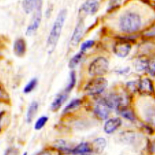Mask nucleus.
<instances>
[{
    "label": "nucleus",
    "instance_id": "f257e3e1",
    "mask_svg": "<svg viewBox=\"0 0 155 155\" xmlns=\"http://www.w3.org/2000/svg\"><path fill=\"white\" fill-rule=\"evenodd\" d=\"M66 16V9L61 10L54 22V24L48 36V41H47V50H48V53H52L55 48L57 41H58L60 35H61Z\"/></svg>",
    "mask_w": 155,
    "mask_h": 155
},
{
    "label": "nucleus",
    "instance_id": "f03ea898",
    "mask_svg": "<svg viewBox=\"0 0 155 155\" xmlns=\"http://www.w3.org/2000/svg\"><path fill=\"white\" fill-rule=\"evenodd\" d=\"M141 26V19L136 12H127L120 17L119 28L125 33H133Z\"/></svg>",
    "mask_w": 155,
    "mask_h": 155
},
{
    "label": "nucleus",
    "instance_id": "7ed1b4c3",
    "mask_svg": "<svg viewBox=\"0 0 155 155\" xmlns=\"http://www.w3.org/2000/svg\"><path fill=\"white\" fill-rule=\"evenodd\" d=\"M109 62L104 57H99L90 65L88 72L91 76L100 77L104 75L108 71Z\"/></svg>",
    "mask_w": 155,
    "mask_h": 155
},
{
    "label": "nucleus",
    "instance_id": "20e7f679",
    "mask_svg": "<svg viewBox=\"0 0 155 155\" xmlns=\"http://www.w3.org/2000/svg\"><path fill=\"white\" fill-rule=\"evenodd\" d=\"M107 86V81L104 77H96L91 80L85 87L84 91L90 95H98L102 93Z\"/></svg>",
    "mask_w": 155,
    "mask_h": 155
},
{
    "label": "nucleus",
    "instance_id": "39448f33",
    "mask_svg": "<svg viewBox=\"0 0 155 155\" xmlns=\"http://www.w3.org/2000/svg\"><path fill=\"white\" fill-rule=\"evenodd\" d=\"M41 5L42 2L41 1H37V6H36V11L35 12L33 18L32 19V21L31 24L28 26V28L26 29V35H31L37 31V30L38 29L40 23H41V17H42V12H41Z\"/></svg>",
    "mask_w": 155,
    "mask_h": 155
},
{
    "label": "nucleus",
    "instance_id": "423d86ee",
    "mask_svg": "<svg viewBox=\"0 0 155 155\" xmlns=\"http://www.w3.org/2000/svg\"><path fill=\"white\" fill-rule=\"evenodd\" d=\"M114 52L119 57H126L131 51V44L126 41H119L114 44Z\"/></svg>",
    "mask_w": 155,
    "mask_h": 155
},
{
    "label": "nucleus",
    "instance_id": "0eeeda50",
    "mask_svg": "<svg viewBox=\"0 0 155 155\" xmlns=\"http://www.w3.org/2000/svg\"><path fill=\"white\" fill-rule=\"evenodd\" d=\"M99 8V3L98 1H86L79 9L80 15H94L98 11Z\"/></svg>",
    "mask_w": 155,
    "mask_h": 155
},
{
    "label": "nucleus",
    "instance_id": "6e6552de",
    "mask_svg": "<svg viewBox=\"0 0 155 155\" xmlns=\"http://www.w3.org/2000/svg\"><path fill=\"white\" fill-rule=\"evenodd\" d=\"M110 107L107 106L104 99L97 102L94 107V113L101 119H106L109 116Z\"/></svg>",
    "mask_w": 155,
    "mask_h": 155
},
{
    "label": "nucleus",
    "instance_id": "1a4fd4ad",
    "mask_svg": "<svg viewBox=\"0 0 155 155\" xmlns=\"http://www.w3.org/2000/svg\"><path fill=\"white\" fill-rule=\"evenodd\" d=\"M84 30V23L83 19H81L77 24V26L74 28V31L72 34V37L71 39V46H76L77 44L79 43L82 36H83V32Z\"/></svg>",
    "mask_w": 155,
    "mask_h": 155
},
{
    "label": "nucleus",
    "instance_id": "9d476101",
    "mask_svg": "<svg viewBox=\"0 0 155 155\" xmlns=\"http://www.w3.org/2000/svg\"><path fill=\"white\" fill-rule=\"evenodd\" d=\"M138 90L142 94H152L154 91V87L151 80L148 78H144L140 80L138 84Z\"/></svg>",
    "mask_w": 155,
    "mask_h": 155
},
{
    "label": "nucleus",
    "instance_id": "9b49d317",
    "mask_svg": "<svg viewBox=\"0 0 155 155\" xmlns=\"http://www.w3.org/2000/svg\"><path fill=\"white\" fill-rule=\"evenodd\" d=\"M122 121L119 118H112L106 122L104 125V130L106 133L111 134L117 130L119 127L121 126Z\"/></svg>",
    "mask_w": 155,
    "mask_h": 155
},
{
    "label": "nucleus",
    "instance_id": "f8f14e48",
    "mask_svg": "<svg viewBox=\"0 0 155 155\" xmlns=\"http://www.w3.org/2000/svg\"><path fill=\"white\" fill-rule=\"evenodd\" d=\"M104 100L110 109H119L123 102V98L121 96L113 94L107 96Z\"/></svg>",
    "mask_w": 155,
    "mask_h": 155
},
{
    "label": "nucleus",
    "instance_id": "ddd939ff",
    "mask_svg": "<svg viewBox=\"0 0 155 155\" xmlns=\"http://www.w3.org/2000/svg\"><path fill=\"white\" fill-rule=\"evenodd\" d=\"M26 51V44L24 39H17L14 43L13 51L17 57H22L24 55Z\"/></svg>",
    "mask_w": 155,
    "mask_h": 155
},
{
    "label": "nucleus",
    "instance_id": "4468645a",
    "mask_svg": "<svg viewBox=\"0 0 155 155\" xmlns=\"http://www.w3.org/2000/svg\"><path fill=\"white\" fill-rule=\"evenodd\" d=\"M92 150L91 146L87 143H81L76 146L71 151L72 153L75 155H83L91 153Z\"/></svg>",
    "mask_w": 155,
    "mask_h": 155
},
{
    "label": "nucleus",
    "instance_id": "2eb2a0df",
    "mask_svg": "<svg viewBox=\"0 0 155 155\" xmlns=\"http://www.w3.org/2000/svg\"><path fill=\"white\" fill-rule=\"evenodd\" d=\"M67 97H68V94L66 92L65 93L59 94L56 97V98L54 99V101H52L51 104V110L52 111L55 112L57 111L61 107L62 105L66 101Z\"/></svg>",
    "mask_w": 155,
    "mask_h": 155
},
{
    "label": "nucleus",
    "instance_id": "dca6fc26",
    "mask_svg": "<svg viewBox=\"0 0 155 155\" xmlns=\"http://www.w3.org/2000/svg\"><path fill=\"white\" fill-rule=\"evenodd\" d=\"M38 103L37 101H32L30 105L26 114V119L28 123H31L33 120L35 116L36 115L37 110H38Z\"/></svg>",
    "mask_w": 155,
    "mask_h": 155
},
{
    "label": "nucleus",
    "instance_id": "f3484780",
    "mask_svg": "<svg viewBox=\"0 0 155 155\" xmlns=\"http://www.w3.org/2000/svg\"><path fill=\"white\" fill-rule=\"evenodd\" d=\"M106 146V141L104 138H98L93 142V148L97 153H101L103 152Z\"/></svg>",
    "mask_w": 155,
    "mask_h": 155
},
{
    "label": "nucleus",
    "instance_id": "a211bd4d",
    "mask_svg": "<svg viewBox=\"0 0 155 155\" xmlns=\"http://www.w3.org/2000/svg\"><path fill=\"white\" fill-rule=\"evenodd\" d=\"M37 4V1H23L22 5H23V8L26 13L28 14L31 12L35 8H36Z\"/></svg>",
    "mask_w": 155,
    "mask_h": 155
},
{
    "label": "nucleus",
    "instance_id": "6ab92c4d",
    "mask_svg": "<svg viewBox=\"0 0 155 155\" xmlns=\"http://www.w3.org/2000/svg\"><path fill=\"white\" fill-rule=\"evenodd\" d=\"M84 55V52H80L79 53L76 54L70 60L69 64H68V66L70 68H74V67L77 66V65L79 64V63L81 61V59H82Z\"/></svg>",
    "mask_w": 155,
    "mask_h": 155
},
{
    "label": "nucleus",
    "instance_id": "aec40b11",
    "mask_svg": "<svg viewBox=\"0 0 155 155\" xmlns=\"http://www.w3.org/2000/svg\"><path fill=\"white\" fill-rule=\"evenodd\" d=\"M76 84V75L74 71H72L70 74V82L68 85V86L66 88L65 92L68 93L70 91H72V89L74 87V85Z\"/></svg>",
    "mask_w": 155,
    "mask_h": 155
},
{
    "label": "nucleus",
    "instance_id": "412c9836",
    "mask_svg": "<svg viewBox=\"0 0 155 155\" xmlns=\"http://www.w3.org/2000/svg\"><path fill=\"white\" fill-rule=\"evenodd\" d=\"M37 84V79L36 78H34L31 79L28 84H26V86H25V87L24 88V93H29V92H32L33 91L35 87H36Z\"/></svg>",
    "mask_w": 155,
    "mask_h": 155
},
{
    "label": "nucleus",
    "instance_id": "4be33fe9",
    "mask_svg": "<svg viewBox=\"0 0 155 155\" xmlns=\"http://www.w3.org/2000/svg\"><path fill=\"white\" fill-rule=\"evenodd\" d=\"M48 117L42 116L40 117V118L38 119V120L36 121L35 124V129L36 130H41L42 127L46 125L47 121H48Z\"/></svg>",
    "mask_w": 155,
    "mask_h": 155
},
{
    "label": "nucleus",
    "instance_id": "5701e85b",
    "mask_svg": "<svg viewBox=\"0 0 155 155\" xmlns=\"http://www.w3.org/2000/svg\"><path fill=\"white\" fill-rule=\"evenodd\" d=\"M81 100L80 99H74L70 103L68 106H67L66 107H65L64 112H68L70 110H72L75 109L76 107L79 106L81 105Z\"/></svg>",
    "mask_w": 155,
    "mask_h": 155
},
{
    "label": "nucleus",
    "instance_id": "b1692460",
    "mask_svg": "<svg viewBox=\"0 0 155 155\" xmlns=\"http://www.w3.org/2000/svg\"><path fill=\"white\" fill-rule=\"evenodd\" d=\"M94 44V41H93V40H87V41H86L81 44V51L84 52L85 51H86L87 49L92 48Z\"/></svg>",
    "mask_w": 155,
    "mask_h": 155
},
{
    "label": "nucleus",
    "instance_id": "393cba45",
    "mask_svg": "<svg viewBox=\"0 0 155 155\" xmlns=\"http://www.w3.org/2000/svg\"><path fill=\"white\" fill-rule=\"evenodd\" d=\"M121 114L122 116L127 119L130 120V121H133V120H134V115L131 111L125 110H122L121 112Z\"/></svg>",
    "mask_w": 155,
    "mask_h": 155
},
{
    "label": "nucleus",
    "instance_id": "a878e982",
    "mask_svg": "<svg viewBox=\"0 0 155 155\" xmlns=\"http://www.w3.org/2000/svg\"><path fill=\"white\" fill-rule=\"evenodd\" d=\"M147 70L152 75H155V60L148 62Z\"/></svg>",
    "mask_w": 155,
    "mask_h": 155
},
{
    "label": "nucleus",
    "instance_id": "bb28decb",
    "mask_svg": "<svg viewBox=\"0 0 155 155\" xmlns=\"http://www.w3.org/2000/svg\"><path fill=\"white\" fill-rule=\"evenodd\" d=\"M19 151L15 147H10L7 150L5 155H19Z\"/></svg>",
    "mask_w": 155,
    "mask_h": 155
},
{
    "label": "nucleus",
    "instance_id": "cd10ccee",
    "mask_svg": "<svg viewBox=\"0 0 155 155\" xmlns=\"http://www.w3.org/2000/svg\"><path fill=\"white\" fill-rule=\"evenodd\" d=\"M37 155H52L51 153L48 151L47 150H44V151H42L41 152H39V153Z\"/></svg>",
    "mask_w": 155,
    "mask_h": 155
},
{
    "label": "nucleus",
    "instance_id": "c85d7f7f",
    "mask_svg": "<svg viewBox=\"0 0 155 155\" xmlns=\"http://www.w3.org/2000/svg\"><path fill=\"white\" fill-rule=\"evenodd\" d=\"M24 155H27V153H26V152H25V153H24Z\"/></svg>",
    "mask_w": 155,
    "mask_h": 155
}]
</instances>
